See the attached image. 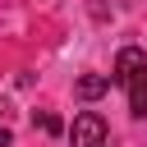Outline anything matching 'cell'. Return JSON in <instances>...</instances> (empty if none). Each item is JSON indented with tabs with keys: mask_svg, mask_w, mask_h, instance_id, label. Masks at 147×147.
I'll list each match as a JSON object with an SVG mask.
<instances>
[{
	"mask_svg": "<svg viewBox=\"0 0 147 147\" xmlns=\"http://www.w3.org/2000/svg\"><path fill=\"white\" fill-rule=\"evenodd\" d=\"M115 83L129 92V110L147 115V55L138 46H124L115 55Z\"/></svg>",
	"mask_w": 147,
	"mask_h": 147,
	"instance_id": "1",
	"label": "cell"
},
{
	"mask_svg": "<svg viewBox=\"0 0 147 147\" xmlns=\"http://www.w3.org/2000/svg\"><path fill=\"white\" fill-rule=\"evenodd\" d=\"M69 142H74V147H106V119H101L96 110H83V115H74Z\"/></svg>",
	"mask_w": 147,
	"mask_h": 147,
	"instance_id": "2",
	"label": "cell"
},
{
	"mask_svg": "<svg viewBox=\"0 0 147 147\" xmlns=\"http://www.w3.org/2000/svg\"><path fill=\"white\" fill-rule=\"evenodd\" d=\"M106 87H110V78H106V74H83L74 92H78L83 101H96V96H106Z\"/></svg>",
	"mask_w": 147,
	"mask_h": 147,
	"instance_id": "3",
	"label": "cell"
},
{
	"mask_svg": "<svg viewBox=\"0 0 147 147\" xmlns=\"http://www.w3.org/2000/svg\"><path fill=\"white\" fill-rule=\"evenodd\" d=\"M37 124H41V129H46V133H60V129H64V124H60V119H55V115H37Z\"/></svg>",
	"mask_w": 147,
	"mask_h": 147,
	"instance_id": "4",
	"label": "cell"
},
{
	"mask_svg": "<svg viewBox=\"0 0 147 147\" xmlns=\"http://www.w3.org/2000/svg\"><path fill=\"white\" fill-rule=\"evenodd\" d=\"M9 142H14V133H9L5 124H0V147H9Z\"/></svg>",
	"mask_w": 147,
	"mask_h": 147,
	"instance_id": "5",
	"label": "cell"
}]
</instances>
